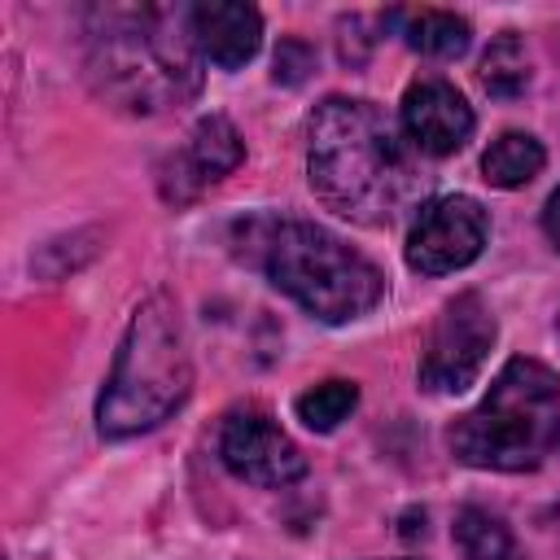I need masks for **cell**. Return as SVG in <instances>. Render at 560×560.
Segmentation results:
<instances>
[{
	"mask_svg": "<svg viewBox=\"0 0 560 560\" xmlns=\"http://www.w3.org/2000/svg\"><path fill=\"white\" fill-rule=\"evenodd\" d=\"M542 232H547V241L560 249V188L547 197V206H542Z\"/></svg>",
	"mask_w": 560,
	"mask_h": 560,
	"instance_id": "obj_18",
	"label": "cell"
},
{
	"mask_svg": "<svg viewBox=\"0 0 560 560\" xmlns=\"http://www.w3.org/2000/svg\"><path fill=\"white\" fill-rule=\"evenodd\" d=\"M219 459L236 481L249 486H289L306 472V455L298 451V442L280 429V420L258 407V402H241L223 416L219 429Z\"/></svg>",
	"mask_w": 560,
	"mask_h": 560,
	"instance_id": "obj_8",
	"label": "cell"
},
{
	"mask_svg": "<svg viewBox=\"0 0 560 560\" xmlns=\"http://www.w3.org/2000/svg\"><path fill=\"white\" fill-rule=\"evenodd\" d=\"M306 179L350 223L389 228L420 210L429 175L407 136L363 96H324L306 118Z\"/></svg>",
	"mask_w": 560,
	"mask_h": 560,
	"instance_id": "obj_1",
	"label": "cell"
},
{
	"mask_svg": "<svg viewBox=\"0 0 560 560\" xmlns=\"http://www.w3.org/2000/svg\"><path fill=\"white\" fill-rule=\"evenodd\" d=\"M494 337H499V324H494V315H490L481 293L451 298L438 311L433 328H429V341H424V354H420V368H416L420 385L429 394H459V389H468L481 376Z\"/></svg>",
	"mask_w": 560,
	"mask_h": 560,
	"instance_id": "obj_6",
	"label": "cell"
},
{
	"mask_svg": "<svg viewBox=\"0 0 560 560\" xmlns=\"http://www.w3.org/2000/svg\"><path fill=\"white\" fill-rule=\"evenodd\" d=\"M486 236H490V219H486L481 201H472L464 192L433 197L411 219V232H407V267L420 271V276L464 271L486 249Z\"/></svg>",
	"mask_w": 560,
	"mask_h": 560,
	"instance_id": "obj_7",
	"label": "cell"
},
{
	"mask_svg": "<svg viewBox=\"0 0 560 560\" xmlns=\"http://www.w3.org/2000/svg\"><path fill=\"white\" fill-rule=\"evenodd\" d=\"M188 31L201 61L219 70H241L262 44V13L245 0H201L188 4Z\"/></svg>",
	"mask_w": 560,
	"mask_h": 560,
	"instance_id": "obj_11",
	"label": "cell"
},
{
	"mask_svg": "<svg viewBox=\"0 0 560 560\" xmlns=\"http://www.w3.org/2000/svg\"><path fill=\"white\" fill-rule=\"evenodd\" d=\"M481 88L499 101H512L529 88V52H525V39L516 31H503L490 39V48L481 52V70H477Z\"/></svg>",
	"mask_w": 560,
	"mask_h": 560,
	"instance_id": "obj_15",
	"label": "cell"
},
{
	"mask_svg": "<svg viewBox=\"0 0 560 560\" xmlns=\"http://www.w3.org/2000/svg\"><path fill=\"white\" fill-rule=\"evenodd\" d=\"M398 127L407 136V144L424 158H451L468 144L477 118L472 105L464 101V92L446 79H416L402 92L398 105Z\"/></svg>",
	"mask_w": 560,
	"mask_h": 560,
	"instance_id": "obj_9",
	"label": "cell"
},
{
	"mask_svg": "<svg viewBox=\"0 0 560 560\" xmlns=\"http://www.w3.org/2000/svg\"><path fill=\"white\" fill-rule=\"evenodd\" d=\"M354 407H359V385L354 381H341V376H328V381L302 389L298 402H293L298 420L306 429H315V433H332L341 420H350Z\"/></svg>",
	"mask_w": 560,
	"mask_h": 560,
	"instance_id": "obj_16",
	"label": "cell"
},
{
	"mask_svg": "<svg viewBox=\"0 0 560 560\" xmlns=\"http://www.w3.org/2000/svg\"><path fill=\"white\" fill-rule=\"evenodd\" d=\"M455 542L464 560H525L521 542L490 508H464L455 516Z\"/></svg>",
	"mask_w": 560,
	"mask_h": 560,
	"instance_id": "obj_14",
	"label": "cell"
},
{
	"mask_svg": "<svg viewBox=\"0 0 560 560\" xmlns=\"http://www.w3.org/2000/svg\"><path fill=\"white\" fill-rule=\"evenodd\" d=\"M311 66H315V52L302 39H280V48H276V79L280 83H302Z\"/></svg>",
	"mask_w": 560,
	"mask_h": 560,
	"instance_id": "obj_17",
	"label": "cell"
},
{
	"mask_svg": "<svg viewBox=\"0 0 560 560\" xmlns=\"http://www.w3.org/2000/svg\"><path fill=\"white\" fill-rule=\"evenodd\" d=\"M394 18L402 22V39L424 57H464L472 44L468 18H459L451 9H411V13H394Z\"/></svg>",
	"mask_w": 560,
	"mask_h": 560,
	"instance_id": "obj_12",
	"label": "cell"
},
{
	"mask_svg": "<svg viewBox=\"0 0 560 560\" xmlns=\"http://www.w3.org/2000/svg\"><path fill=\"white\" fill-rule=\"evenodd\" d=\"M542 162H547V149H542L538 136H529V131H503L481 153V175L494 188H525L542 171Z\"/></svg>",
	"mask_w": 560,
	"mask_h": 560,
	"instance_id": "obj_13",
	"label": "cell"
},
{
	"mask_svg": "<svg viewBox=\"0 0 560 560\" xmlns=\"http://www.w3.org/2000/svg\"><path fill=\"white\" fill-rule=\"evenodd\" d=\"M556 332H560V319H556Z\"/></svg>",
	"mask_w": 560,
	"mask_h": 560,
	"instance_id": "obj_19",
	"label": "cell"
},
{
	"mask_svg": "<svg viewBox=\"0 0 560 560\" xmlns=\"http://www.w3.org/2000/svg\"><path fill=\"white\" fill-rule=\"evenodd\" d=\"M241 158H245L241 131H236L223 114H206V118H197V127L188 131L184 149L162 162V197L175 201V206H179V201H192L206 184L232 175V171L241 166Z\"/></svg>",
	"mask_w": 560,
	"mask_h": 560,
	"instance_id": "obj_10",
	"label": "cell"
},
{
	"mask_svg": "<svg viewBox=\"0 0 560 560\" xmlns=\"http://www.w3.org/2000/svg\"><path fill=\"white\" fill-rule=\"evenodd\" d=\"M188 394H192V359L184 328L175 319V302L153 293L127 319L114 368L96 398V429L109 442L140 438L166 424L188 402Z\"/></svg>",
	"mask_w": 560,
	"mask_h": 560,
	"instance_id": "obj_4",
	"label": "cell"
},
{
	"mask_svg": "<svg viewBox=\"0 0 560 560\" xmlns=\"http://www.w3.org/2000/svg\"><path fill=\"white\" fill-rule=\"evenodd\" d=\"M88 79L101 101L127 114H162L201 88V52L188 9H96L88 26Z\"/></svg>",
	"mask_w": 560,
	"mask_h": 560,
	"instance_id": "obj_2",
	"label": "cell"
},
{
	"mask_svg": "<svg viewBox=\"0 0 560 560\" xmlns=\"http://www.w3.org/2000/svg\"><path fill=\"white\" fill-rule=\"evenodd\" d=\"M446 442L468 468H538L560 442V376L538 359H508L481 402L451 424Z\"/></svg>",
	"mask_w": 560,
	"mask_h": 560,
	"instance_id": "obj_5",
	"label": "cell"
},
{
	"mask_svg": "<svg viewBox=\"0 0 560 560\" xmlns=\"http://www.w3.org/2000/svg\"><path fill=\"white\" fill-rule=\"evenodd\" d=\"M236 241L245 262L324 324H350L385 298V271L319 223L258 214L236 223Z\"/></svg>",
	"mask_w": 560,
	"mask_h": 560,
	"instance_id": "obj_3",
	"label": "cell"
}]
</instances>
